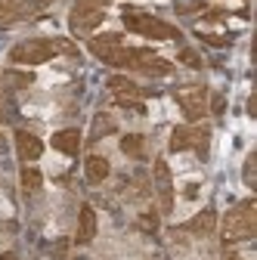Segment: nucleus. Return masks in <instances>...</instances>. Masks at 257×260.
<instances>
[{
  "instance_id": "obj_1",
  "label": "nucleus",
  "mask_w": 257,
  "mask_h": 260,
  "mask_svg": "<svg viewBox=\"0 0 257 260\" xmlns=\"http://www.w3.org/2000/svg\"><path fill=\"white\" fill-rule=\"evenodd\" d=\"M254 233H257V205L254 199H245L223 217V245L248 242Z\"/></svg>"
},
{
  "instance_id": "obj_2",
  "label": "nucleus",
  "mask_w": 257,
  "mask_h": 260,
  "mask_svg": "<svg viewBox=\"0 0 257 260\" xmlns=\"http://www.w3.org/2000/svg\"><path fill=\"white\" fill-rule=\"evenodd\" d=\"M124 25L137 31L143 38H152V41H174L180 38V31L168 22H162L158 16H149V13H140V10H124Z\"/></svg>"
},
{
  "instance_id": "obj_3",
  "label": "nucleus",
  "mask_w": 257,
  "mask_h": 260,
  "mask_svg": "<svg viewBox=\"0 0 257 260\" xmlns=\"http://www.w3.org/2000/svg\"><path fill=\"white\" fill-rule=\"evenodd\" d=\"M90 53L96 59H103L109 65H115V69H127V59H131V47H124L121 35H96L90 38Z\"/></svg>"
},
{
  "instance_id": "obj_4",
  "label": "nucleus",
  "mask_w": 257,
  "mask_h": 260,
  "mask_svg": "<svg viewBox=\"0 0 257 260\" xmlns=\"http://www.w3.org/2000/svg\"><path fill=\"white\" fill-rule=\"evenodd\" d=\"M56 41H47V38H31V41H22L10 50V59L16 65H44L56 56Z\"/></svg>"
},
{
  "instance_id": "obj_5",
  "label": "nucleus",
  "mask_w": 257,
  "mask_h": 260,
  "mask_svg": "<svg viewBox=\"0 0 257 260\" xmlns=\"http://www.w3.org/2000/svg\"><path fill=\"white\" fill-rule=\"evenodd\" d=\"M127 69H137L143 75H152V78H168L174 72V65L168 59H162L158 53L146 50V47H137L131 50V59H127Z\"/></svg>"
},
{
  "instance_id": "obj_6",
  "label": "nucleus",
  "mask_w": 257,
  "mask_h": 260,
  "mask_svg": "<svg viewBox=\"0 0 257 260\" xmlns=\"http://www.w3.org/2000/svg\"><path fill=\"white\" fill-rule=\"evenodd\" d=\"M208 127H174L171 134V152H186L196 149L202 158L208 155Z\"/></svg>"
},
{
  "instance_id": "obj_7",
  "label": "nucleus",
  "mask_w": 257,
  "mask_h": 260,
  "mask_svg": "<svg viewBox=\"0 0 257 260\" xmlns=\"http://www.w3.org/2000/svg\"><path fill=\"white\" fill-rule=\"evenodd\" d=\"M174 100H177V106L183 109V115H186L189 121H199V118H205V112H208V90H205V87H196V84L180 87V90L174 93Z\"/></svg>"
},
{
  "instance_id": "obj_8",
  "label": "nucleus",
  "mask_w": 257,
  "mask_h": 260,
  "mask_svg": "<svg viewBox=\"0 0 257 260\" xmlns=\"http://www.w3.org/2000/svg\"><path fill=\"white\" fill-rule=\"evenodd\" d=\"M152 180H155V195H158V205H162V214H171L174 211V177H171L168 161H162V158L155 161Z\"/></svg>"
},
{
  "instance_id": "obj_9",
  "label": "nucleus",
  "mask_w": 257,
  "mask_h": 260,
  "mask_svg": "<svg viewBox=\"0 0 257 260\" xmlns=\"http://www.w3.org/2000/svg\"><path fill=\"white\" fill-rule=\"evenodd\" d=\"M103 19H106V10H84V7H72V16H69L75 35H90L93 28L103 25Z\"/></svg>"
},
{
  "instance_id": "obj_10",
  "label": "nucleus",
  "mask_w": 257,
  "mask_h": 260,
  "mask_svg": "<svg viewBox=\"0 0 257 260\" xmlns=\"http://www.w3.org/2000/svg\"><path fill=\"white\" fill-rule=\"evenodd\" d=\"M16 152H19V158L25 165H31V161H38L44 155V143L35 134H28V130H19L16 134Z\"/></svg>"
},
{
  "instance_id": "obj_11",
  "label": "nucleus",
  "mask_w": 257,
  "mask_h": 260,
  "mask_svg": "<svg viewBox=\"0 0 257 260\" xmlns=\"http://www.w3.org/2000/svg\"><path fill=\"white\" fill-rule=\"evenodd\" d=\"M96 239V211L90 205H81L78 211V230H75V242L78 245H90Z\"/></svg>"
},
{
  "instance_id": "obj_12",
  "label": "nucleus",
  "mask_w": 257,
  "mask_h": 260,
  "mask_svg": "<svg viewBox=\"0 0 257 260\" xmlns=\"http://www.w3.org/2000/svg\"><path fill=\"white\" fill-rule=\"evenodd\" d=\"M28 13H31V4H28V0H0V28L22 22Z\"/></svg>"
},
{
  "instance_id": "obj_13",
  "label": "nucleus",
  "mask_w": 257,
  "mask_h": 260,
  "mask_svg": "<svg viewBox=\"0 0 257 260\" xmlns=\"http://www.w3.org/2000/svg\"><path fill=\"white\" fill-rule=\"evenodd\" d=\"M109 90L121 100V106H134V100L140 96V87L131 78H124V75H112L109 78Z\"/></svg>"
},
{
  "instance_id": "obj_14",
  "label": "nucleus",
  "mask_w": 257,
  "mask_h": 260,
  "mask_svg": "<svg viewBox=\"0 0 257 260\" xmlns=\"http://www.w3.org/2000/svg\"><path fill=\"white\" fill-rule=\"evenodd\" d=\"M53 149L56 152H62V155H78V149H81V134L78 130H56L53 134Z\"/></svg>"
},
{
  "instance_id": "obj_15",
  "label": "nucleus",
  "mask_w": 257,
  "mask_h": 260,
  "mask_svg": "<svg viewBox=\"0 0 257 260\" xmlns=\"http://www.w3.org/2000/svg\"><path fill=\"white\" fill-rule=\"evenodd\" d=\"M84 171H87V180H90V183H103L112 168H109V161H106L103 155H90V158L84 161Z\"/></svg>"
},
{
  "instance_id": "obj_16",
  "label": "nucleus",
  "mask_w": 257,
  "mask_h": 260,
  "mask_svg": "<svg viewBox=\"0 0 257 260\" xmlns=\"http://www.w3.org/2000/svg\"><path fill=\"white\" fill-rule=\"evenodd\" d=\"M214 226H217V214L208 208V211H202V214H196V217H192L189 230L196 233V236H208V233H214Z\"/></svg>"
},
{
  "instance_id": "obj_17",
  "label": "nucleus",
  "mask_w": 257,
  "mask_h": 260,
  "mask_svg": "<svg viewBox=\"0 0 257 260\" xmlns=\"http://www.w3.org/2000/svg\"><path fill=\"white\" fill-rule=\"evenodd\" d=\"M143 146H146V140H143L140 134H127V137L121 140V152H124V155H131V158H143V155H146Z\"/></svg>"
},
{
  "instance_id": "obj_18",
  "label": "nucleus",
  "mask_w": 257,
  "mask_h": 260,
  "mask_svg": "<svg viewBox=\"0 0 257 260\" xmlns=\"http://www.w3.org/2000/svg\"><path fill=\"white\" fill-rule=\"evenodd\" d=\"M19 180H22V189H25V192H38V189H41V183H44L41 171H38V168H31V165H25V168H22Z\"/></svg>"
},
{
  "instance_id": "obj_19",
  "label": "nucleus",
  "mask_w": 257,
  "mask_h": 260,
  "mask_svg": "<svg viewBox=\"0 0 257 260\" xmlns=\"http://www.w3.org/2000/svg\"><path fill=\"white\" fill-rule=\"evenodd\" d=\"M109 134H115V121L109 115H96V121H93V140L109 137Z\"/></svg>"
},
{
  "instance_id": "obj_20",
  "label": "nucleus",
  "mask_w": 257,
  "mask_h": 260,
  "mask_svg": "<svg viewBox=\"0 0 257 260\" xmlns=\"http://www.w3.org/2000/svg\"><path fill=\"white\" fill-rule=\"evenodd\" d=\"M254 165H257V155L251 152V155L245 158V174H242V177H245V186H248V189H254V186H257V177H254Z\"/></svg>"
},
{
  "instance_id": "obj_21",
  "label": "nucleus",
  "mask_w": 257,
  "mask_h": 260,
  "mask_svg": "<svg viewBox=\"0 0 257 260\" xmlns=\"http://www.w3.org/2000/svg\"><path fill=\"white\" fill-rule=\"evenodd\" d=\"M4 81H7V87H28V84H31V75H19V72H7V75H4Z\"/></svg>"
},
{
  "instance_id": "obj_22",
  "label": "nucleus",
  "mask_w": 257,
  "mask_h": 260,
  "mask_svg": "<svg viewBox=\"0 0 257 260\" xmlns=\"http://www.w3.org/2000/svg\"><path fill=\"white\" fill-rule=\"evenodd\" d=\"M75 7H84V10H106L109 0H75Z\"/></svg>"
},
{
  "instance_id": "obj_23",
  "label": "nucleus",
  "mask_w": 257,
  "mask_h": 260,
  "mask_svg": "<svg viewBox=\"0 0 257 260\" xmlns=\"http://www.w3.org/2000/svg\"><path fill=\"white\" fill-rule=\"evenodd\" d=\"M180 62H186V65H192V69H199V56L192 53V50H180Z\"/></svg>"
},
{
  "instance_id": "obj_24",
  "label": "nucleus",
  "mask_w": 257,
  "mask_h": 260,
  "mask_svg": "<svg viewBox=\"0 0 257 260\" xmlns=\"http://www.w3.org/2000/svg\"><path fill=\"white\" fill-rule=\"evenodd\" d=\"M202 41L211 44V47H227V44H230L227 38H217V35H202Z\"/></svg>"
},
{
  "instance_id": "obj_25",
  "label": "nucleus",
  "mask_w": 257,
  "mask_h": 260,
  "mask_svg": "<svg viewBox=\"0 0 257 260\" xmlns=\"http://www.w3.org/2000/svg\"><path fill=\"white\" fill-rule=\"evenodd\" d=\"M227 260H242V257H239V254H230V257H227Z\"/></svg>"
}]
</instances>
